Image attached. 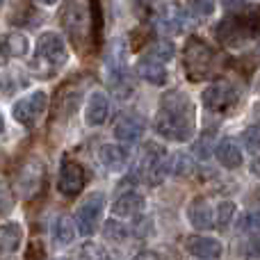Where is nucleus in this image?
<instances>
[{"label": "nucleus", "instance_id": "nucleus-32", "mask_svg": "<svg viewBox=\"0 0 260 260\" xmlns=\"http://www.w3.org/2000/svg\"><path fill=\"white\" fill-rule=\"evenodd\" d=\"M189 12L194 18H208L215 12V0H189Z\"/></svg>", "mask_w": 260, "mask_h": 260}, {"label": "nucleus", "instance_id": "nucleus-29", "mask_svg": "<svg viewBox=\"0 0 260 260\" xmlns=\"http://www.w3.org/2000/svg\"><path fill=\"white\" fill-rule=\"evenodd\" d=\"M174 44H171V41H155V44L151 46V48H148V55H153V57L155 59H160V62H169L171 57H174Z\"/></svg>", "mask_w": 260, "mask_h": 260}, {"label": "nucleus", "instance_id": "nucleus-37", "mask_svg": "<svg viewBox=\"0 0 260 260\" xmlns=\"http://www.w3.org/2000/svg\"><path fill=\"white\" fill-rule=\"evenodd\" d=\"M249 0H221V5H224L226 9H238L242 7V5H247Z\"/></svg>", "mask_w": 260, "mask_h": 260}, {"label": "nucleus", "instance_id": "nucleus-25", "mask_svg": "<svg viewBox=\"0 0 260 260\" xmlns=\"http://www.w3.org/2000/svg\"><path fill=\"white\" fill-rule=\"evenodd\" d=\"M0 41L5 44V48H7L12 59L25 57V55L30 53V39H27L23 32H7V35L0 37Z\"/></svg>", "mask_w": 260, "mask_h": 260}, {"label": "nucleus", "instance_id": "nucleus-9", "mask_svg": "<svg viewBox=\"0 0 260 260\" xmlns=\"http://www.w3.org/2000/svg\"><path fill=\"white\" fill-rule=\"evenodd\" d=\"M203 105H206L210 112H229L238 105L240 101V91L233 82L229 80H217L203 91L201 96Z\"/></svg>", "mask_w": 260, "mask_h": 260}, {"label": "nucleus", "instance_id": "nucleus-4", "mask_svg": "<svg viewBox=\"0 0 260 260\" xmlns=\"http://www.w3.org/2000/svg\"><path fill=\"white\" fill-rule=\"evenodd\" d=\"M59 23L69 41L78 50H85L91 37V12L87 0H64L59 9Z\"/></svg>", "mask_w": 260, "mask_h": 260}, {"label": "nucleus", "instance_id": "nucleus-3", "mask_svg": "<svg viewBox=\"0 0 260 260\" xmlns=\"http://www.w3.org/2000/svg\"><path fill=\"white\" fill-rule=\"evenodd\" d=\"M260 37V5L238 12L233 16H226L217 25V39L229 48H242L244 44Z\"/></svg>", "mask_w": 260, "mask_h": 260}, {"label": "nucleus", "instance_id": "nucleus-10", "mask_svg": "<svg viewBox=\"0 0 260 260\" xmlns=\"http://www.w3.org/2000/svg\"><path fill=\"white\" fill-rule=\"evenodd\" d=\"M108 78H110V87H112L117 99H128V96L133 94L135 85H133V78H130V71L126 67V57H123L121 48H114L112 55H110Z\"/></svg>", "mask_w": 260, "mask_h": 260}, {"label": "nucleus", "instance_id": "nucleus-14", "mask_svg": "<svg viewBox=\"0 0 260 260\" xmlns=\"http://www.w3.org/2000/svg\"><path fill=\"white\" fill-rule=\"evenodd\" d=\"M110 117V99L105 91H91L89 99H87V108H85V121L87 126L96 128L103 126Z\"/></svg>", "mask_w": 260, "mask_h": 260}, {"label": "nucleus", "instance_id": "nucleus-43", "mask_svg": "<svg viewBox=\"0 0 260 260\" xmlns=\"http://www.w3.org/2000/svg\"><path fill=\"white\" fill-rule=\"evenodd\" d=\"M55 260H69V258H55Z\"/></svg>", "mask_w": 260, "mask_h": 260}, {"label": "nucleus", "instance_id": "nucleus-7", "mask_svg": "<svg viewBox=\"0 0 260 260\" xmlns=\"http://www.w3.org/2000/svg\"><path fill=\"white\" fill-rule=\"evenodd\" d=\"M46 108H48V94L46 91H32V94L23 96L14 103L12 117L16 123H21L23 128L32 130L39 126L41 117H44Z\"/></svg>", "mask_w": 260, "mask_h": 260}, {"label": "nucleus", "instance_id": "nucleus-26", "mask_svg": "<svg viewBox=\"0 0 260 260\" xmlns=\"http://www.w3.org/2000/svg\"><path fill=\"white\" fill-rule=\"evenodd\" d=\"M212 153H215V133L206 130V133H201V137L194 142V155H197L199 160H208Z\"/></svg>", "mask_w": 260, "mask_h": 260}, {"label": "nucleus", "instance_id": "nucleus-34", "mask_svg": "<svg viewBox=\"0 0 260 260\" xmlns=\"http://www.w3.org/2000/svg\"><path fill=\"white\" fill-rule=\"evenodd\" d=\"M240 231L258 235L260 233V212H247V215L240 219Z\"/></svg>", "mask_w": 260, "mask_h": 260}, {"label": "nucleus", "instance_id": "nucleus-16", "mask_svg": "<svg viewBox=\"0 0 260 260\" xmlns=\"http://www.w3.org/2000/svg\"><path fill=\"white\" fill-rule=\"evenodd\" d=\"M137 73L142 80L151 82V85H167V80H169V73H167V67L165 62H160V59H155L153 55H142L137 62Z\"/></svg>", "mask_w": 260, "mask_h": 260}, {"label": "nucleus", "instance_id": "nucleus-42", "mask_svg": "<svg viewBox=\"0 0 260 260\" xmlns=\"http://www.w3.org/2000/svg\"><path fill=\"white\" fill-rule=\"evenodd\" d=\"M139 3H155V0H139Z\"/></svg>", "mask_w": 260, "mask_h": 260}, {"label": "nucleus", "instance_id": "nucleus-19", "mask_svg": "<svg viewBox=\"0 0 260 260\" xmlns=\"http://www.w3.org/2000/svg\"><path fill=\"white\" fill-rule=\"evenodd\" d=\"M78 103H80V89L76 87V82H67L64 87H59L57 99H55L53 105V114H62V117H69V114L76 112Z\"/></svg>", "mask_w": 260, "mask_h": 260}, {"label": "nucleus", "instance_id": "nucleus-5", "mask_svg": "<svg viewBox=\"0 0 260 260\" xmlns=\"http://www.w3.org/2000/svg\"><path fill=\"white\" fill-rule=\"evenodd\" d=\"M212 64H215V53H212L210 46H208L201 37H189L183 48L185 76L192 82H201L210 76Z\"/></svg>", "mask_w": 260, "mask_h": 260}, {"label": "nucleus", "instance_id": "nucleus-30", "mask_svg": "<svg viewBox=\"0 0 260 260\" xmlns=\"http://www.w3.org/2000/svg\"><path fill=\"white\" fill-rule=\"evenodd\" d=\"M192 169H194V162L187 153H180V155H176L174 160H171V171H174L176 176H183L185 178V176L192 174Z\"/></svg>", "mask_w": 260, "mask_h": 260}, {"label": "nucleus", "instance_id": "nucleus-36", "mask_svg": "<svg viewBox=\"0 0 260 260\" xmlns=\"http://www.w3.org/2000/svg\"><path fill=\"white\" fill-rule=\"evenodd\" d=\"M244 253L251 258H258L260 256V238H251L247 244H244Z\"/></svg>", "mask_w": 260, "mask_h": 260}, {"label": "nucleus", "instance_id": "nucleus-38", "mask_svg": "<svg viewBox=\"0 0 260 260\" xmlns=\"http://www.w3.org/2000/svg\"><path fill=\"white\" fill-rule=\"evenodd\" d=\"M133 260H160V256L153 253V251H142V253H137Z\"/></svg>", "mask_w": 260, "mask_h": 260}, {"label": "nucleus", "instance_id": "nucleus-1", "mask_svg": "<svg viewBox=\"0 0 260 260\" xmlns=\"http://www.w3.org/2000/svg\"><path fill=\"white\" fill-rule=\"evenodd\" d=\"M197 110L185 91L171 89L160 99V110L155 114V130L171 142H187L194 135Z\"/></svg>", "mask_w": 260, "mask_h": 260}, {"label": "nucleus", "instance_id": "nucleus-44", "mask_svg": "<svg viewBox=\"0 0 260 260\" xmlns=\"http://www.w3.org/2000/svg\"><path fill=\"white\" fill-rule=\"evenodd\" d=\"M0 5H3V0H0Z\"/></svg>", "mask_w": 260, "mask_h": 260}, {"label": "nucleus", "instance_id": "nucleus-6", "mask_svg": "<svg viewBox=\"0 0 260 260\" xmlns=\"http://www.w3.org/2000/svg\"><path fill=\"white\" fill-rule=\"evenodd\" d=\"M171 171V157L155 142L144 144L139 153V174L144 176L148 185H160Z\"/></svg>", "mask_w": 260, "mask_h": 260}, {"label": "nucleus", "instance_id": "nucleus-13", "mask_svg": "<svg viewBox=\"0 0 260 260\" xmlns=\"http://www.w3.org/2000/svg\"><path fill=\"white\" fill-rule=\"evenodd\" d=\"M185 25H187V12L176 3L165 5L157 14V27L167 35H178L185 30Z\"/></svg>", "mask_w": 260, "mask_h": 260}, {"label": "nucleus", "instance_id": "nucleus-20", "mask_svg": "<svg viewBox=\"0 0 260 260\" xmlns=\"http://www.w3.org/2000/svg\"><path fill=\"white\" fill-rule=\"evenodd\" d=\"M185 247H187V251L192 253V256L197 258H219L221 256V242L215 238H203V235H192V238H187V242H185Z\"/></svg>", "mask_w": 260, "mask_h": 260}, {"label": "nucleus", "instance_id": "nucleus-17", "mask_svg": "<svg viewBox=\"0 0 260 260\" xmlns=\"http://www.w3.org/2000/svg\"><path fill=\"white\" fill-rule=\"evenodd\" d=\"M23 242V229L16 221L0 224V260H9Z\"/></svg>", "mask_w": 260, "mask_h": 260}, {"label": "nucleus", "instance_id": "nucleus-31", "mask_svg": "<svg viewBox=\"0 0 260 260\" xmlns=\"http://www.w3.org/2000/svg\"><path fill=\"white\" fill-rule=\"evenodd\" d=\"M242 142L247 146L249 153L253 155H260V126H251L242 133Z\"/></svg>", "mask_w": 260, "mask_h": 260}, {"label": "nucleus", "instance_id": "nucleus-22", "mask_svg": "<svg viewBox=\"0 0 260 260\" xmlns=\"http://www.w3.org/2000/svg\"><path fill=\"white\" fill-rule=\"evenodd\" d=\"M50 233H53V242L57 244V247H69V244L76 240V235H78L76 221H73L69 215H57L53 219Z\"/></svg>", "mask_w": 260, "mask_h": 260}, {"label": "nucleus", "instance_id": "nucleus-8", "mask_svg": "<svg viewBox=\"0 0 260 260\" xmlns=\"http://www.w3.org/2000/svg\"><path fill=\"white\" fill-rule=\"evenodd\" d=\"M105 208V197L101 192H94L80 203V208L76 210V229L80 235L91 238L99 231V221Z\"/></svg>", "mask_w": 260, "mask_h": 260}, {"label": "nucleus", "instance_id": "nucleus-39", "mask_svg": "<svg viewBox=\"0 0 260 260\" xmlns=\"http://www.w3.org/2000/svg\"><path fill=\"white\" fill-rule=\"evenodd\" d=\"M251 171H253V174H256L258 176V178H260V155L256 157V160H253L251 162Z\"/></svg>", "mask_w": 260, "mask_h": 260}, {"label": "nucleus", "instance_id": "nucleus-41", "mask_svg": "<svg viewBox=\"0 0 260 260\" xmlns=\"http://www.w3.org/2000/svg\"><path fill=\"white\" fill-rule=\"evenodd\" d=\"M3 130H5V119H3V114H0V135H3Z\"/></svg>", "mask_w": 260, "mask_h": 260}, {"label": "nucleus", "instance_id": "nucleus-35", "mask_svg": "<svg viewBox=\"0 0 260 260\" xmlns=\"http://www.w3.org/2000/svg\"><path fill=\"white\" fill-rule=\"evenodd\" d=\"M80 260H108V256L96 244H85L80 251Z\"/></svg>", "mask_w": 260, "mask_h": 260}, {"label": "nucleus", "instance_id": "nucleus-15", "mask_svg": "<svg viewBox=\"0 0 260 260\" xmlns=\"http://www.w3.org/2000/svg\"><path fill=\"white\" fill-rule=\"evenodd\" d=\"M144 130V119L137 117V114H121V117L117 119V123H114V137L119 139V142H126V144H135L142 139Z\"/></svg>", "mask_w": 260, "mask_h": 260}, {"label": "nucleus", "instance_id": "nucleus-23", "mask_svg": "<svg viewBox=\"0 0 260 260\" xmlns=\"http://www.w3.org/2000/svg\"><path fill=\"white\" fill-rule=\"evenodd\" d=\"M144 210V197L137 192H126L114 201L112 212L114 217H137Z\"/></svg>", "mask_w": 260, "mask_h": 260}, {"label": "nucleus", "instance_id": "nucleus-18", "mask_svg": "<svg viewBox=\"0 0 260 260\" xmlns=\"http://www.w3.org/2000/svg\"><path fill=\"white\" fill-rule=\"evenodd\" d=\"M187 219L197 231H206L215 224V210L203 197H197L187 208Z\"/></svg>", "mask_w": 260, "mask_h": 260}, {"label": "nucleus", "instance_id": "nucleus-40", "mask_svg": "<svg viewBox=\"0 0 260 260\" xmlns=\"http://www.w3.org/2000/svg\"><path fill=\"white\" fill-rule=\"evenodd\" d=\"M37 5H44V7H50V5H55L57 0H35Z\"/></svg>", "mask_w": 260, "mask_h": 260}, {"label": "nucleus", "instance_id": "nucleus-28", "mask_svg": "<svg viewBox=\"0 0 260 260\" xmlns=\"http://www.w3.org/2000/svg\"><path fill=\"white\" fill-rule=\"evenodd\" d=\"M103 235H105L108 240H112V242H123V240L128 238V229L121 224V221L110 219V221H105Z\"/></svg>", "mask_w": 260, "mask_h": 260}, {"label": "nucleus", "instance_id": "nucleus-24", "mask_svg": "<svg viewBox=\"0 0 260 260\" xmlns=\"http://www.w3.org/2000/svg\"><path fill=\"white\" fill-rule=\"evenodd\" d=\"M215 157L226 169H238V167L242 165V151H240V146L233 139H221L215 151Z\"/></svg>", "mask_w": 260, "mask_h": 260}, {"label": "nucleus", "instance_id": "nucleus-33", "mask_svg": "<svg viewBox=\"0 0 260 260\" xmlns=\"http://www.w3.org/2000/svg\"><path fill=\"white\" fill-rule=\"evenodd\" d=\"M14 208V189L5 180H0V215H7Z\"/></svg>", "mask_w": 260, "mask_h": 260}, {"label": "nucleus", "instance_id": "nucleus-12", "mask_svg": "<svg viewBox=\"0 0 260 260\" xmlns=\"http://www.w3.org/2000/svg\"><path fill=\"white\" fill-rule=\"evenodd\" d=\"M44 178H46V167L37 160H30L25 165V169L16 176V192L21 197H32L41 187Z\"/></svg>", "mask_w": 260, "mask_h": 260}, {"label": "nucleus", "instance_id": "nucleus-2", "mask_svg": "<svg viewBox=\"0 0 260 260\" xmlns=\"http://www.w3.org/2000/svg\"><path fill=\"white\" fill-rule=\"evenodd\" d=\"M67 59H69V50L62 35L44 32L37 39L35 55L30 59V73L35 78H39V80H50V78H55L62 71Z\"/></svg>", "mask_w": 260, "mask_h": 260}, {"label": "nucleus", "instance_id": "nucleus-11", "mask_svg": "<svg viewBox=\"0 0 260 260\" xmlns=\"http://www.w3.org/2000/svg\"><path fill=\"white\" fill-rule=\"evenodd\" d=\"M87 183V176H85V169H82V165H78L76 160H69V157H64L62 165H59V176H57V189L59 194H64V197H78V194L82 192V187H85Z\"/></svg>", "mask_w": 260, "mask_h": 260}, {"label": "nucleus", "instance_id": "nucleus-27", "mask_svg": "<svg viewBox=\"0 0 260 260\" xmlns=\"http://www.w3.org/2000/svg\"><path fill=\"white\" fill-rule=\"evenodd\" d=\"M233 217H235V203L233 201H221L219 206H217L215 221L221 231H226L231 224H233Z\"/></svg>", "mask_w": 260, "mask_h": 260}, {"label": "nucleus", "instance_id": "nucleus-21", "mask_svg": "<svg viewBox=\"0 0 260 260\" xmlns=\"http://www.w3.org/2000/svg\"><path fill=\"white\" fill-rule=\"evenodd\" d=\"M99 160L105 169L123 171L128 167L130 155H128L126 148L119 146V144H105V146H101V151H99Z\"/></svg>", "mask_w": 260, "mask_h": 260}]
</instances>
